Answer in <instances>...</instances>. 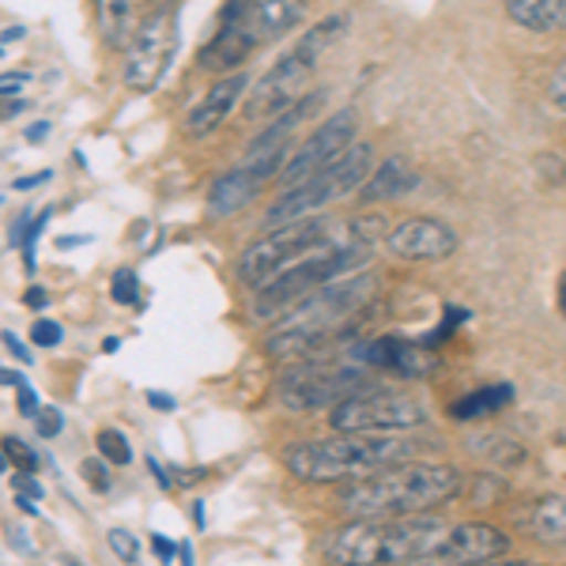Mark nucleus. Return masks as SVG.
I'll return each mask as SVG.
<instances>
[{
	"instance_id": "obj_36",
	"label": "nucleus",
	"mask_w": 566,
	"mask_h": 566,
	"mask_svg": "<svg viewBox=\"0 0 566 566\" xmlns=\"http://www.w3.org/2000/svg\"><path fill=\"white\" fill-rule=\"evenodd\" d=\"M151 552H155V559H159L163 566H170V563H175L178 544L170 541V536H163V533H151Z\"/></svg>"
},
{
	"instance_id": "obj_26",
	"label": "nucleus",
	"mask_w": 566,
	"mask_h": 566,
	"mask_svg": "<svg viewBox=\"0 0 566 566\" xmlns=\"http://www.w3.org/2000/svg\"><path fill=\"white\" fill-rule=\"evenodd\" d=\"M53 219V208H42L39 216L27 223V231H23V239H20V250H23V264H27V272L34 276V245H39L42 239V231H45V223Z\"/></svg>"
},
{
	"instance_id": "obj_53",
	"label": "nucleus",
	"mask_w": 566,
	"mask_h": 566,
	"mask_svg": "<svg viewBox=\"0 0 566 566\" xmlns=\"http://www.w3.org/2000/svg\"><path fill=\"white\" fill-rule=\"evenodd\" d=\"M12 469V464H8V458H4V450H0V476H4V472Z\"/></svg>"
},
{
	"instance_id": "obj_6",
	"label": "nucleus",
	"mask_w": 566,
	"mask_h": 566,
	"mask_svg": "<svg viewBox=\"0 0 566 566\" xmlns=\"http://www.w3.org/2000/svg\"><path fill=\"white\" fill-rule=\"evenodd\" d=\"M370 261V245L367 242H352V245H336V250L310 253V258L287 264L283 272H276L269 283H261L250 298V314L253 322L276 325L295 303H303L306 295H314L325 283L363 272V264Z\"/></svg>"
},
{
	"instance_id": "obj_11",
	"label": "nucleus",
	"mask_w": 566,
	"mask_h": 566,
	"mask_svg": "<svg viewBox=\"0 0 566 566\" xmlns=\"http://www.w3.org/2000/svg\"><path fill=\"white\" fill-rule=\"evenodd\" d=\"M295 148H276V151H245V159L239 167L223 170L212 189H208V216L212 219H231L239 216L242 208H250L253 200L264 193L269 181L280 178L283 163Z\"/></svg>"
},
{
	"instance_id": "obj_29",
	"label": "nucleus",
	"mask_w": 566,
	"mask_h": 566,
	"mask_svg": "<svg viewBox=\"0 0 566 566\" xmlns=\"http://www.w3.org/2000/svg\"><path fill=\"white\" fill-rule=\"evenodd\" d=\"M34 431H39V438H57L61 431H65V416H61V408L42 405L39 419H34Z\"/></svg>"
},
{
	"instance_id": "obj_51",
	"label": "nucleus",
	"mask_w": 566,
	"mask_h": 566,
	"mask_svg": "<svg viewBox=\"0 0 566 566\" xmlns=\"http://www.w3.org/2000/svg\"><path fill=\"white\" fill-rule=\"evenodd\" d=\"M117 348H122V336H106V340H103V352H106V355H114Z\"/></svg>"
},
{
	"instance_id": "obj_45",
	"label": "nucleus",
	"mask_w": 566,
	"mask_h": 566,
	"mask_svg": "<svg viewBox=\"0 0 566 566\" xmlns=\"http://www.w3.org/2000/svg\"><path fill=\"white\" fill-rule=\"evenodd\" d=\"M20 39H27V27L23 23H12V27H4V31H0V45H12V42H20Z\"/></svg>"
},
{
	"instance_id": "obj_8",
	"label": "nucleus",
	"mask_w": 566,
	"mask_h": 566,
	"mask_svg": "<svg viewBox=\"0 0 566 566\" xmlns=\"http://www.w3.org/2000/svg\"><path fill=\"white\" fill-rule=\"evenodd\" d=\"M427 423L423 400L412 392L386 389V386H367L352 392L348 400L328 412V427L336 434H397V431H416Z\"/></svg>"
},
{
	"instance_id": "obj_25",
	"label": "nucleus",
	"mask_w": 566,
	"mask_h": 566,
	"mask_svg": "<svg viewBox=\"0 0 566 566\" xmlns=\"http://www.w3.org/2000/svg\"><path fill=\"white\" fill-rule=\"evenodd\" d=\"M109 469H114V464H106L103 458H84L80 461V476H84V483L91 491H95V495H106L109 488H114V476H109Z\"/></svg>"
},
{
	"instance_id": "obj_40",
	"label": "nucleus",
	"mask_w": 566,
	"mask_h": 566,
	"mask_svg": "<svg viewBox=\"0 0 566 566\" xmlns=\"http://www.w3.org/2000/svg\"><path fill=\"white\" fill-rule=\"evenodd\" d=\"M31 109V103H27L23 95H15V98H0V122H12V117H20Z\"/></svg>"
},
{
	"instance_id": "obj_10",
	"label": "nucleus",
	"mask_w": 566,
	"mask_h": 566,
	"mask_svg": "<svg viewBox=\"0 0 566 566\" xmlns=\"http://www.w3.org/2000/svg\"><path fill=\"white\" fill-rule=\"evenodd\" d=\"M175 53H178V8L170 0H163V4H151L144 12L140 27H136L129 50H125L122 84L133 95H148V91L163 84Z\"/></svg>"
},
{
	"instance_id": "obj_9",
	"label": "nucleus",
	"mask_w": 566,
	"mask_h": 566,
	"mask_svg": "<svg viewBox=\"0 0 566 566\" xmlns=\"http://www.w3.org/2000/svg\"><path fill=\"white\" fill-rule=\"evenodd\" d=\"M374 386L370 367H355V363H295L283 378L276 381V400L287 412H333L340 400H348L352 392Z\"/></svg>"
},
{
	"instance_id": "obj_50",
	"label": "nucleus",
	"mask_w": 566,
	"mask_h": 566,
	"mask_svg": "<svg viewBox=\"0 0 566 566\" xmlns=\"http://www.w3.org/2000/svg\"><path fill=\"white\" fill-rule=\"evenodd\" d=\"M480 566H541V563H525V559H506V555H502V559H491V563H480Z\"/></svg>"
},
{
	"instance_id": "obj_44",
	"label": "nucleus",
	"mask_w": 566,
	"mask_h": 566,
	"mask_svg": "<svg viewBox=\"0 0 566 566\" xmlns=\"http://www.w3.org/2000/svg\"><path fill=\"white\" fill-rule=\"evenodd\" d=\"M45 133H50V122H34V125H27V129H23V140L27 144H42Z\"/></svg>"
},
{
	"instance_id": "obj_31",
	"label": "nucleus",
	"mask_w": 566,
	"mask_h": 566,
	"mask_svg": "<svg viewBox=\"0 0 566 566\" xmlns=\"http://www.w3.org/2000/svg\"><path fill=\"white\" fill-rule=\"evenodd\" d=\"M15 408H20V416L23 419H39V412H42V400H39V392L31 389V381H27V386H20L15 389Z\"/></svg>"
},
{
	"instance_id": "obj_54",
	"label": "nucleus",
	"mask_w": 566,
	"mask_h": 566,
	"mask_svg": "<svg viewBox=\"0 0 566 566\" xmlns=\"http://www.w3.org/2000/svg\"><path fill=\"white\" fill-rule=\"evenodd\" d=\"M65 566H80L76 559H69V555H65Z\"/></svg>"
},
{
	"instance_id": "obj_7",
	"label": "nucleus",
	"mask_w": 566,
	"mask_h": 566,
	"mask_svg": "<svg viewBox=\"0 0 566 566\" xmlns=\"http://www.w3.org/2000/svg\"><path fill=\"white\" fill-rule=\"evenodd\" d=\"M374 167H378L374 144L355 140L352 148L340 155V159L328 163L325 170H317L314 178H306V181H298V186L283 189V193L269 205V212H264V231H269V227L295 223V219H306V216H322L328 205H336V200L359 193L363 181L370 178Z\"/></svg>"
},
{
	"instance_id": "obj_30",
	"label": "nucleus",
	"mask_w": 566,
	"mask_h": 566,
	"mask_svg": "<svg viewBox=\"0 0 566 566\" xmlns=\"http://www.w3.org/2000/svg\"><path fill=\"white\" fill-rule=\"evenodd\" d=\"M547 103L559 114H566V57L559 61V69L552 72V84H547Z\"/></svg>"
},
{
	"instance_id": "obj_48",
	"label": "nucleus",
	"mask_w": 566,
	"mask_h": 566,
	"mask_svg": "<svg viewBox=\"0 0 566 566\" xmlns=\"http://www.w3.org/2000/svg\"><path fill=\"white\" fill-rule=\"evenodd\" d=\"M12 502H15V510H20V514H27V517H39V502H34V499L15 495Z\"/></svg>"
},
{
	"instance_id": "obj_34",
	"label": "nucleus",
	"mask_w": 566,
	"mask_h": 566,
	"mask_svg": "<svg viewBox=\"0 0 566 566\" xmlns=\"http://www.w3.org/2000/svg\"><path fill=\"white\" fill-rule=\"evenodd\" d=\"M0 340H4V348H8V355H12V359H20L23 367H31L34 363V355H31V348H27V344L20 340V336L12 333V328H4V333H0Z\"/></svg>"
},
{
	"instance_id": "obj_3",
	"label": "nucleus",
	"mask_w": 566,
	"mask_h": 566,
	"mask_svg": "<svg viewBox=\"0 0 566 566\" xmlns=\"http://www.w3.org/2000/svg\"><path fill=\"white\" fill-rule=\"evenodd\" d=\"M461 495V472L446 461H405L344 488L340 506L348 517H416Z\"/></svg>"
},
{
	"instance_id": "obj_13",
	"label": "nucleus",
	"mask_w": 566,
	"mask_h": 566,
	"mask_svg": "<svg viewBox=\"0 0 566 566\" xmlns=\"http://www.w3.org/2000/svg\"><path fill=\"white\" fill-rule=\"evenodd\" d=\"M355 133H359V114H355L352 106L325 117V122L287 155V163H283V170H280V186L291 189V186H298V181L314 178L317 170H325L328 163H336L355 144Z\"/></svg>"
},
{
	"instance_id": "obj_22",
	"label": "nucleus",
	"mask_w": 566,
	"mask_h": 566,
	"mask_svg": "<svg viewBox=\"0 0 566 566\" xmlns=\"http://www.w3.org/2000/svg\"><path fill=\"white\" fill-rule=\"evenodd\" d=\"M95 450H98V458H103L106 464H114V469L133 464V446H129V438L117 431V427H103V431L95 434Z\"/></svg>"
},
{
	"instance_id": "obj_39",
	"label": "nucleus",
	"mask_w": 566,
	"mask_h": 566,
	"mask_svg": "<svg viewBox=\"0 0 566 566\" xmlns=\"http://www.w3.org/2000/svg\"><path fill=\"white\" fill-rule=\"evenodd\" d=\"M23 306L34 310V314H42V310L50 306V291L39 287V283H31V287L23 291Z\"/></svg>"
},
{
	"instance_id": "obj_55",
	"label": "nucleus",
	"mask_w": 566,
	"mask_h": 566,
	"mask_svg": "<svg viewBox=\"0 0 566 566\" xmlns=\"http://www.w3.org/2000/svg\"><path fill=\"white\" fill-rule=\"evenodd\" d=\"M0 57H4V45H0Z\"/></svg>"
},
{
	"instance_id": "obj_17",
	"label": "nucleus",
	"mask_w": 566,
	"mask_h": 566,
	"mask_svg": "<svg viewBox=\"0 0 566 566\" xmlns=\"http://www.w3.org/2000/svg\"><path fill=\"white\" fill-rule=\"evenodd\" d=\"M416 186H419V175L408 167L405 155H386V159H378V167L370 170V178L363 181L359 205L374 208V205H386V200H400L412 193Z\"/></svg>"
},
{
	"instance_id": "obj_27",
	"label": "nucleus",
	"mask_w": 566,
	"mask_h": 566,
	"mask_svg": "<svg viewBox=\"0 0 566 566\" xmlns=\"http://www.w3.org/2000/svg\"><path fill=\"white\" fill-rule=\"evenodd\" d=\"M27 340H31L34 348H57V344L65 340V328L53 322V317H34L31 333H27Z\"/></svg>"
},
{
	"instance_id": "obj_28",
	"label": "nucleus",
	"mask_w": 566,
	"mask_h": 566,
	"mask_svg": "<svg viewBox=\"0 0 566 566\" xmlns=\"http://www.w3.org/2000/svg\"><path fill=\"white\" fill-rule=\"evenodd\" d=\"M106 544L114 547V555H117L122 563H129V566H133L136 559H140V541H136L129 528H109V533H106Z\"/></svg>"
},
{
	"instance_id": "obj_32",
	"label": "nucleus",
	"mask_w": 566,
	"mask_h": 566,
	"mask_svg": "<svg viewBox=\"0 0 566 566\" xmlns=\"http://www.w3.org/2000/svg\"><path fill=\"white\" fill-rule=\"evenodd\" d=\"M208 480V469L200 464V469H186V464H170V483L175 488H193V483Z\"/></svg>"
},
{
	"instance_id": "obj_38",
	"label": "nucleus",
	"mask_w": 566,
	"mask_h": 566,
	"mask_svg": "<svg viewBox=\"0 0 566 566\" xmlns=\"http://www.w3.org/2000/svg\"><path fill=\"white\" fill-rule=\"evenodd\" d=\"M144 400H148L155 412H175V408H178L175 392H163V389H148V392H144Z\"/></svg>"
},
{
	"instance_id": "obj_43",
	"label": "nucleus",
	"mask_w": 566,
	"mask_h": 566,
	"mask_svg": "<svg viewBox=\"0 0 566 566\" xmlns=\"http://www.w3.org/2000/svg\"><path fill=\"white\" fill-rule=\"evenodd\" d=\"M0 386L20 389V386H27V374L23 370H12V367H0Z\"/></svg>"
},
{
	"instance_id": "obj_47",
	"label": "nucleus",
	"mask_w": 566,
	"mask_h": 566,
	"mask_svg": "<svg viewBox=\"0 0 566 566\" xmlns=\"http://www.w3.org/2000/svg\"><path fill=\"white\" fill-rule=\"evenodd\" d=\"M189 514H193V528H200V533H205V528H208V510H205V499H197Z\"/></svg>"
},
{
	"instance_id": "obj_24",
	"label": "nucleus",
	"mask_w": 566,
	"mask_h": 566,
	"mask_svg": "<svg viewBox=\"0 0 566 566\" xmlns=\"http://www.w3.org/2000/svg\"><path fill=\"white\" fill-rule=\"evenodd\" d=\"M0 450H4V458H8V464H12L15 472H39V464H42L39 453H34L23 438L4 434V438H0Z\"/></svg>"
},
{
	"instance_id": "obj_41",
	"label": "nucleus",
	"mask_w": 566,
	"mask_h": 566,
	"mask_svg": "<svg viewBox=\"0 0 566 566\" xmlns=\"http://www.w3.org/2000/svg\"><path fill=\"white\" fill-rule=\"evenodd\" d=\"M53 178V170H42V175H31V178H15V193H27V189H39V186H45V181Z\"/></svg>"
},
{
	"instance_id": "obj_23",
	"label": "nucleus",
	"mask_w": 566,
	"mask_h": 566,
	"mask_svg": "<svg viewBox=\"0 0 566 566\" xmlns=\"http://www.w3.org/2000/svg\"><path fill=\"white\" fill-rule=\"evenodd\" d=\"M109 298H114L117 306H136V303H140V276H136V269L122 264V269L109 276Z\"/></svg>"
},
{
	"instance_id": "obj_52",
	"label": "nucleus",
	"mask_w": 566,
	"mask_h": 566,
	"mask_svg": "<svg viewBox=\"0 0 566 566\" xmlns=\"http://www.w3.org/2000/svg\"><path fill=\"white\" fill-rule=\"evenodd\" d=\"M559 310H563V317H566V272H563V280H559Z\"/></svg>"
},
{
	"instance_id": "obj_16",
	"label": "nucleus",
	"mask_w": 566,
	"mask_h": 566,
	"mask_svg": "<svg viewBox=\"0 0 566 566\" xmlns=\"http://www.w3.org/2000/svg\"><path fill=\"white\" fill-rule=\"evenodd\" d=\"M250 87H253V76L242 69L219 76L216 84L208 87L193 106H189L186 122H181V133H186L189 140H205V136H212L219 125L234 114V106L245 103V91Z\"/></svg>"
},
{
	"instance_id": "obj_5",
	"label": "nucleus",
	"mask_w": 566,
	"mask_h": 566,
	"mask_svg": "<svg viewBox=\"0 0 566 566\" xmlns=\"http://www.w3.org/2000/svg\"><path fill=\"white\" fill-rule=\"evenodd\" d=\"M344 34H348V15L344 12H333V15H325V20H317L314 27H306V31L298 34V42L253 84L250 98H245V117H250V122H261V117L272 122L276 114L295 106L298 98H306L310 80H314L322 57L344 39Z\"/></svg>"
},
{
	"instance_id": "obj_33",
	"label": "nucleus",
	"mask_w": 566,
	"mask_h": 566,
	"mask_svg": "<svg viewBox=\"0 0 566 566\" xmlns=\"http://www.w3.org/2000/svg\"><path fill=\"white\" fill-rule=\"evenodd\" d=\"M15 495L42 502L45 499V488L39 483V476H34V472H15Z\"/></svg>"
},
{
	"instance_id": "obj_2",
	"label": "nucleus",
	"mask_w": 566,
	"mask_h": 566,
	"mask_svg": "<svg viewBox=\"0 0 566 566\" xmlns=\"http://www.w3.org/2000/svg\"><path fill=\"white\" fill-rule=\"evenodd\" d=\"M378 280L374 272H352L325 287H317L314 295H306L303 303H295L287 314L272 325V333L264 336V355L272 359H314L328 340L344 336L348 322L355 314L370 306Z\"/></svg>"
},
{
	"instance_id": "obj_37",
	"label": "nucleus",
	"mask_w": 566,
	"mask_h": 566,
	"mask_svg": "<svg viewBox=\"0 0 566 566\" xmlns=\"http://www.w3.org/2000/svg\"><path fill=\"white\" fill-rule=\"evenodd\" d=\"M4 536H8V544H12L20 555H34V544H31V536H27L23 525H4Z\"/></svg>"
},
{
	"instance_id": "obj_12",
	"label": "nucleus",
	"mask_w": 566,
	"mask_h": 566,
	"mask_svg": "<svg viewBox=\"0 0 566 566\" xmlns=\"http://www.w3.org/2000/svg\"><path fill=\"white\" fill-rule=\"evenodd\" d=\"M510 533H502L499 525L488 522H458L446 525L412 563L405 566H480L491 559L510 555Z\"/></svg>"
},
{
	"instance_id": "obj_35",
	"label": "nucleus",
	"mask_w": 566,
	"mask_h": 566,
	"mask_svg": "<svg viewBox=\"0 0 566 566\" xmlns=\"http://www.w3.org/2000/svg\"><path fill=\"white\" fill-rule=\"evenodd\" d=\"M27 80H31V72H23V69L4 72V76H0V98H15L23 91Z\"/></svg>"
},
{
	"instance_id": "obj_15",
	"label": "nucleus",
	"mask_w": 566,
	"mask_h": 566,
	"mask_svg": "<svg viewBox=\"0 0 566 566\" xmlns=\"http://www.w3.org/2000/svg\"><path fill=\"white\" fill-rule=\"evenodd\" d=\"M352 359L370 370L397 374V378H431L442 367L434 348H427L423 340H400V336H378L370 344H359L352 348Z\"/></svg>"
},
{
	"instance_id": "obj_14",
	"label": "nucleus",
	"mask_w": 566,
	"mask_h": 566,
	"mask_svg": "<svg viewBox=\"0 0 566 566\" xmlns=\"http://www.w3.org/2000/svg\"><path fill=\"white\" fill-rule=\"evenodd\" d=\"M458 231L438 216H408L400 223L389 227L386 234V253L408 264H434L458 253Z\"/></svg>"
},
{
	"instance_id": "obj_49",
	"label": "nucleus",
	"mask_w": 566,
	"mask_h": 566,
	"mask_svg": "<svg viewBox=\"0 0 566 566\" xmlns=\"http://www.w3.org/2000/svg\"><path fill=\"white\" fill-rule=\"evenodd\" d=\"M178 559H181V566H197V559H193V544H189V541H178Z\"/></svg>"
},
{
	"instance_id": "obj_46",
	"label": "nucleus",
	"mask_w": 566,
	"mask_h": 566,
	"mask_svg": "<svg viewBox=\"0 0 566 566\" xmlns=\"http://www.w3.org/2000/svg\"><path fill=\"white\" fill-rule=\"evenodd\" d=\"M91 234H61L57 239V250H76V245H87Z\"/></svg>"
},
{
	"instance_id": "obj_21",
	"label": "nucleus",
	"mask_w": 566,
	"mask_h": 566,
	"mask_svg": "<svg viewBox=\"0 0 566 566\" xmlns=\"http://www.w3.org/2000/svg\"><path fill=\"white\" fill-rule=\"evenodd\" d=\"M514 405V386L510 381H495V386H483L476 392H464V397L453 400L450 416L453 419H483V416H495L502 408Z\"/></svg>"
},
{
	"instance_id": "obj_19",
	"label": "nucleus",
	"mask_w": 566,
	"mask_h": 566,
	"mask_svg": "<svg viewBox=\"0 0 566 566\" xmlns=\"http://www.w3.org/2000/svg\"><path fill=\"white\" fill-rule=\"evenodd\" d=\"M506 15L533 34L566 31V0H506Z\"/></svg>"
},
{
	"instance_id": "obj_20",
	"label": "nucleus",
	"mask_w": 566,
	"mask_h": 566,
	"mask_svg": "<svg viewBox=\"0 0 566 566\" xmlns=\"http://www.w3.org/2000/svg\"><path fill=\"white\" fill-rule=\"evenodd\" d=\"M253 20H258L261 45L280 42L283 34H291L306 20V0H261Z\"/></svg>"
},
{
	"instance_id": "obj_18",
	"label": "nucleus",
	"mask_w": 566,
	"mask_h": 566,
	"mask_svg": "<svg viewBox=\"0 0 566 566\" xmlns=\"http://www.w3.org/2000/svg\"><path fill=\"white\" fill-rule=\"evenodd\" d=\"M517 522H522V528L533 541L547 547H566V495H541L525 502Z\"/></svg>"
},
{
	"instance_id": "obj_1",
	"label": "nucleus",
	"mask_w": 566,
	"mask_h": 566,
	"mask_svg": "<svg viewBox=\"0 0 566 566\" xmlns=\"http://www.w3.org/2000/svg\"><path fill=\"white\" fill-rule=\"evenodd\" d=\"M431 450L416 434H333L283 446V469L303 483H355L392 464L416 461Z\"/></svg>"
},
{
	"instance_id": "obj_4",
	"label": "nucleus",
	"mask_w": 566,
	"mask_h": 566,
	"mask_svg": "<svg viewBox=\"0 0 566 566\" xmlns=\"http://www.w3.org/2000/svg\"><path fill=\"white\" fill-rule=\"evenodd\" d=\"M434 514L416 517H352L325 536L322 559L328 566H405L442 533Z\"/></svg>"
},
{
	"instance_id": "obj_42",
	"label": "nucleus",
	"mask_w": 566,
	"mask_h": 566,
	"mask_svg": "<svg viewBox=\"0 0 566 566\" xmlns=\"http://www.w3.org/2000/svg\"><path fill=\"white\" fill-rule=\"evenodd\" d=\"M144 464H148V472H151V476H155V483H159L163 491H175V483H170V472L163 469L159 461H155V458H148V461H144Z\"/></svg>"
}]
</instances>
